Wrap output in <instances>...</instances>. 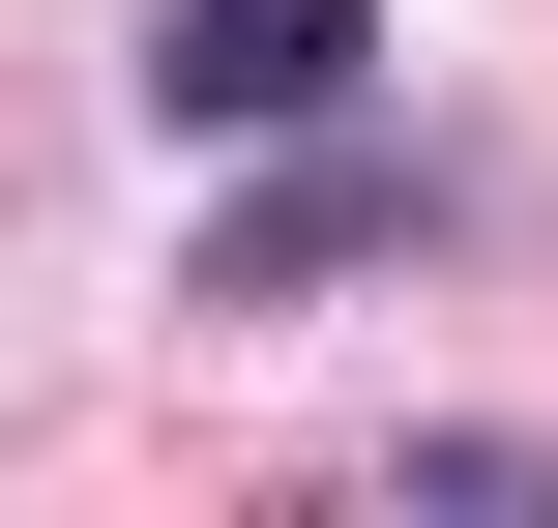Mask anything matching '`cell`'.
<instances>
[{"label":"cell","mask_w":558,"mask_h":528,"mask_svg":"<svg viewBox=\"0 0 558 528\" xmlns=\"http://www.w3.org/2000/svg\"><path fill=\"white\" fill-rule=\"evenodd\" d=\"M353 59H383V0H177V29H147V118L265 147V118H324Z\"/></svg>","instance_id":"obj_1"}]
</instances>
